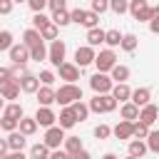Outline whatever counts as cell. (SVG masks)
<instances>
[{
    "mask_svg": "<svg viewBox=\"0 0 159 159\" xmlns=\"http://www.w3.org/2000/svg\"><path fill=\"white\" fill-rule=\"evenodd\" d=\"M2 114H5V117H12V119H20V117L25 114V109H22L20 102H10V104L2 107Z\"/></svg>",
    "mask_w": 159,
    "mask_h": 159,
    "instance_id": "f546056e",
    "label": "cell"
},
{
    "mask_svg": "<svg viewBox=\"0 0 159 159\" xmlns=\"http://www.w3.org/2000/svg\"><path fill=\"white\" fill-rule=\"evenodd\" d=\"M25 144H27V137H25L20 129L7 132V147H10V152H22V149H25Z\"/></svg>",
    "mask_w": 159,
    "mask_h": 159,
    "instance_id": "9a60e30c",
    "label": "cell"
},
{
    "mask_svg": "<svg viewBox=\"0 0 159 159\" xmlns=\"http://www.w3.org/2000/svg\"><path fill=\"white\" fill-rule=\"evenodd\" d=\"M72 107V112H75V117H77V122H84L87 117H89V107L82 102V99H77V102H72L70 104Z\"/></svg>",
    "mask_w": 159,
    "mask_h": 159,
    "instance_id": "4dcf8cb0",
    "label": "cell"
},
{
    "mask_svg": "<svg viewBox=\"0 0 159 159\" xmlns=\"http://www.w3.org/2000/svg\"><path fill=\"white\" fill-rule=\"evenodd\" d=\"M92 65L97 67V72H109V70L117 65V55H114V50H112V47L99 50V52L94 55V62H92Z\"/></svg>",
    "mask_w": 159,
    "mask_h": 159,
    "instance_id": "277c9868",
    "label": "cell"
},
{
    "mask_svg": "<svg viewBox=\"0 0 159 159\" xmlns=\"http://www.w3.org/2000/svg\"><path fill=\"white\" fill-rule=\"evenodd\" d=\"M107 75L112 77V82H127L132 72H129V67H127V65H119V62H117V65H114V67H112Z\"/></svg>",
    "mask_w": 159,
    "mask_h": 159,
    "instance_id": "44dd1931",
    "label": "cell"
},
{
    "mask_svg": "<svg viewBox=\"0 0 159 159\" xmlns=\"http://www.w3.org/2000/svg\"><path fill=\"white\" fill-rule=\"evenodd\" d=\"M119 42H122V32L119 30H104V45L119 47Z\"/></svg>",
    "mask_w": 159,
    "mask_h": 159,
    "instance_id": "e575fe53",
    "label": "cell"
},
{
    "mask_svg": "<svg viewBox=\"0 0 159 159\" xmlns=\"http://www.w3.org/2000/svg\"><path fill=\"white\" fill-rule=\"evenodd\" d=\"M17 122H20V119H12V117H5V114H2V119H0V129H5V132H15V129H17Z\"/></svg>",
    "mask_w": 159,
    "mask_h": 159,
    "instance_id": "ee69618b",
    "label": "cell"
},
{
    "mask_svg": "<svg viewBox=\"0 0 159 159\" xmlns=\"http://www.w3.org/2000/svg\"><path fill=\"white\" fill-rule=\"evenodd\" d=\"M47 7L52 12H60V10H67V0H47Z\"/></svg>",
    "mask_w": 159,
    "mask_h": 159,
    "instance_id": "7dc6e473",
    "label": "cell"
},
{
    "mask_svg": "<svg viewBox=\"0 0 159 159\" xmlns=\"http://www.w3.org/2000/svg\"><path fill=\"white\" fill-rule=\"evenodd\" d=\"M37 42H42V37H40V30H35V27H30V30H25L22 32V45L30 50L32 45H37Z\"/></svg>",
    "mask_w": 159,
    "mask_h": 159,
    "instance_id": "4316f807",
    "label": "cell"
},
{
    "mask_svg": "<svg viewBox=\"0 0 159 159\" xmlns=\"http://www.w3.org/2000/svg\"><path fill=\"white\" fill-rule=\"evenodd\" d=\"M147 134H149V127L142 124L139 119H134L132 122V139H147Z\"/></svg>",
    "mask_w": 159,
    "mask_h": 159,
    "instance_id": "d6a6232c",
    "label": "cell"
},
{
    "mask_svg": "<svg viewBox=\"0 0 159 159\" xmlns=\"http://www.w3.org/2000/svg\"><path fill=\"white\" fill-rule=\"evenodd\" d=\"M50 152H52V149H50L45 142H37V144L30 147V159H47Z\"/></svg>",
    "mask_w": 159,
    "mask_h": 159,
    "instance_id": "484cf974",
    "label": "cell"
},
{
    "mask_svg": "<svg viewBox=\"0 0 159 159\" xmlns=\"http://www.w3.org/2000/svg\"><path fill=\"white\" fill-rule=\"evenodd\" d=\"M142 124H147V127H152L157 119H159V107L157 104H144V107H139V117H137Z\"/></svg>",
    "mask_w": 159,
    "mask_h": 159,
    "instance_id": "30bf717a",
    "label": "cell"
},
{
    "mask_svg": "<svg viewBox=\"0 0 159 159\" xmlns=\"http://www.w3.org/2000/svg\"><path fill=\"white\" fill-rule=\"evenodd\" d=\"M65 55H67V45H65V40H52L50 47H47V60H50L55 67H60V65L65 62Z\"/></svg>",
    "mask_w": 159,
    "mask_h": 159,
    "instance_id": "8992f818",
    "label": "cell"
},
{
    "mask_svg": "<svg viewBox=\"0 0 159 159\" xmlns=\"http://www.w3.org/2000/svg\"><path fill=\"white\" fill-rule=\"evenodd\" d=\"M47 159H67V152H65V149H52Z\"/></svg>",
    "mask_w": 159,
    "mask_h": 159,
    "instance_id": "f5cc1de1",
    "label": "cell"
},
{
    "mask_svg": "<svg viewBox=\"0 0 159 159\" xmlns=\"http://www.w3.org/2000/svg\"><path fill=\"white\" fill-rule=\"evenodd\" d=\"M80 25H82V27H87V30H89V27H97V25H99V15H97V12H92V10H84V17H82V22H80Z\"/></svg>",
    "mask_w": 159,
    "mask_h": 159,
    "instance_id": "8d00e7d4",
    "label": "cell"
},
{
    "mask_svg": "<svg viewBox=\"0 0 159 159\" xmlns=\"http://www.w3.org/2000/svg\"><path fill=\"white\" fill-rule=\"evenodd\" d=\"M12 47V32L10 30H0V52Z\"/></svg>",
    "mask_w": 159,
    "mask_h": 159,
    "instance_id": "ab89813d",
    "label": "cell"
},
{
    "mask_svg": "<svg viewBox=\"0 0 159 159\" xmlns=\"http://www.w3.org/2000/svg\"><path fill=\"white\" fill-rule=\"evenodd\" d=\"M137 45H139V37H137V35H132V32L122 35V42H119V47H122L124 52H134V50H137Z\"/></svg>",
    "mask_w": 159,
    "mask_h": 159,
    "instance_id": "83f0119b",
    "label": "cell"
},
{
    "mask_svg": "<svg viewBox=\"0 0 159 159\" xmlns=\"http://www.w3.org/2000/svg\"><path fill=\"white\" fill-rule=\"evenodd\" d=\"M35 122H37V127H52L55 122H57V114L52 112V107H37V112H35Z\"/></svg>",
    "mask_w": 159,
    "mask_h": 159,
    "instance_id": "8fae6325",
    "label": "cell"
},
{
    "mask_svg": "<svg viewBox=\"0 0 159 159\" xmlns=\"http://www.w3.org/2000/svg\"><path fill=\"white\" fill-rule=\"evenodd\" d=\"M12 2H27V0H12Z\"/></svg>",
    "mask_w": 159,
    "mask_h": 159,
    "instance_id": "680465c9",
    "label": "cell"
},
{
    "mask_svg": "<svg viewBox=\"0 0 159 159\" xmlns=\"http://www.w3.org/2000/svg\"><path fill=\"white\" fill-rule=\"evenodd\" d=\"M57 70H60V80H65V82H77V80H80V67H77L75 62H67V60H65Z\"/></svg>",
    "mask_w": 159,
    "mask_h": 159,
    "instance_id": "7c38bea8",
    "label": "cell"
},
{
    "mask_svg": "<svg viewBox=\"0 0 159 159\" xmlns=\"http://www.w3.org/2000/svg\"><path fill=\"white\" fill-rule=\"evenodd\" d=\"M37 80H40V84H50V87H52L57 77H55V72H52V70H42V72L37 75Z\"/></svg>",
    "mask_w": 159,
    "mask_h": 159,
    "instance_id": "7bdbcfd3",
    "label": "cell"
},
{
    "mask_svg": "<svg viewBox=\"0 0 159 159\" xmlns=\"http://www.w3.org/2000/svg\"><path fill=\"white\" fill-rule=\"evenodd\" d=\"M0 94H2L5 99H17V97H20V84H17V77H12V80H7L5 84H0Z\"/></svg>",
    "mask_w": 159,
    "mask_h": 159,
    "instance_id": "ac0fdd59",
    "label": "cell"
},
{
    "mask_svg": "<svg viewBox=\"0 0 159 159\" xmlns=\"http://www.w3.org/2000/svg\"><path fill=\"white\" fill-rule=\"evenodd\" d=\"M30 60H35V62H42V60H47V47H45V40L30 47Z\"/></svg>",
    "mask_w": 159,
    "mask_h": 159,
    "instance_id": "f1b7e54d",
    "label": "cell"
},
{
    "mask_svg": "<svg viewBox=\"0 0 159 159\" xmlns=\"http://www.w3.org/2000/svg\"><path fill=\"white\" fill-rule=\"evenodd\" d=\"M7 52H10L12 65H17V67H25V65H27V60H30V50H27L22 42H12V47H10Z\"/></svg>",
    "mask_w": 159,
    "mask_h": 159,
    "instance_id": "ba28073f",
    "label": "cell"
},
{
    "mask_svg": "<svg viewBox=\"0 0 159 159\" xmlns=\"http://www.w3.org/2000/svg\"><path fill=\"white\" fill-rule=\"evenodd\" d=\"M27 5H30L32 12H42L47 7V0H27Z\"/></svg>",
    "mask_w": 159,
    "mask_h": 159,
    "instance_id": "681fc988",
    "label": "cell"
},
{
    "mask_svg": "<svg viewBox=\"0 0 159 159\" xmlns=\"http://www.w3.org/2000/svg\"><path fill=\"white\" fill-rule=\"evenodd\" d=\"M47 22H52V20H50L45 12H35V15H32V27H35V30H42Z\"/></svg>",
    "mask_w": 159,
    "mask_h": 159,
    "instance_id": "60d3db41",
    "label": "cell"
},
{
    "mask_svg": "<svg viewBox=\"0 0 159 159\" xmlns=\"http://www.w3.org/2000/svg\"><path fill=\"white\" fill-rule=\"evenodd\" d=\"M127 152H129V157H134V159H142V157H144L149 149H147V142H144V139H132Z\"/></svg>",
    "mask_w": 159,
    "mask_h": 159,
    "instance_id": "cb8c5ba5",
    "label": "cell"
},
{
    "mask_svg": "<svg viewBox=\"0 0 159 159\" xmlns=\"http://www.w3.org/2000/svg\"><path fill=\"white\" fill-rule=\"evenodd\" d=\"M57 122H60V127H62V129H72V127L77 124V117H75L72 107H62V109H60V114H57Z\"/></svg>",
    "mask_w": 159,
    "mask_h": 159,
    "instance_id": "e0dca14e",
    "label": "cell"
},
{
    "mask_svg": "<svg viewBox=\"0 0 159 159\" xmlns=\"http://www.w3.org/2000/svg\"><path fill=\"white\" fill-rule=\"evenodd\" d=\"M124 159H134V157H129V154H127V157H124Z\"/></svg>",
    "mask_w": 159,
    "mask_h": 159,
    "instance_id": "91938a15",
    "label": "cell"
},
{
    "mask_svg": "<svg viewBox=\"0 0 159 159\" xmlns=\"http://www.w3.org/2000/svg\"><path fill=\"white\" fill-rule=\"evenodd\" d=\"M10 152V147H7V139H0V157H5Z\"/></svg>",
    "mask_w": 159,
    "mask_h": 159,
    "instance_id": "11a10c76",
    "label": "cell"
},
{
    "mask_svg": "<svg viewBox=\"0 0 159 159\" xmlns=\"http://www.w3.org/2000/svg\"><path fill=\"white\" fill-rule=\"evenodd\" d=\"M112 134H114L117 139H132V122H127V119H119V124L112 129Z\"/></svg>",
    "mask_w": 159,
    "mask_h": 159,
    "instance_id": "d4e9b609",
    "label": "cell"
},
{
    "mask_svg": "<svg viewBox=\"0 0 159 159\" xmlns=\"http://www.w3.org/2000/svg\"><path fill=\"white\" fill-rule=\"evenodd\" d=\"M77 99H82V87H77L75 82H65L60 84V89H55V102L62 107H70Z\"/></svg>",
    "mask_w": 159,
    "mask_h": 159,
    "instance_id": "6da1fadb",
    "label": "cell"
},
{
    "mask_svg": "<svg viewBox=\"0 0 159 159\" xmlns=\"http://www.w3.org/2000/svg\"><path fill=\"white\" fill-rule=\"evenodd\" d=\"M89 87L94 89V94H107V92H112L114 82H112V77L107 72H94L89 77Z\"/></svg>",
    "mask_w": 159,
    "mask_h": 159,
    "instance_id": "5b68a950",
    "label": "cell"
},
{
    "mask_svg": "<svg viewBox=\"0 0 159 159\" xmlns=\"http://www.w3.org/2000/svg\"><path fill=\"white\" fill-rule=\"evenodd\" d=\"M35 97H37V107H52L55 104V89L50 84H40Z\"/></svg>",
    "mask_w": 159,
    "mask_h": 159,
    "instance_id": "5bb4252c",
    "label": "cell"
},
{
    "mask_svg": "<svg viewBox=\"0 0 159 159\" xmlns=\"http://www.w3.org/2000/svg\"><path fill=\"white\" fill-rule=\"evenodd\" d=\"M12 7H15V2H12V0H0V15H10V12H12Z\"/></svg>",
    "mask_w": 159,
    "mask_h": 159,
    "instance_id": "f907efd6",
    "label": "cell"
},
{
    "mask_svg": "<svg viewBox=\"0 0 159 159\" xmlns=\"http://www.w3.org/2000/svg\"><path fill=\"white\" fill-rule=\"evenodd\" d=\"M109 134H112V127H107V124H97L94 127V137L97 139H107Z\"/></svg>",
    "mask_w": 159,
    "mask_h": 159,
    "instance_id": "bcb514c9",
    "label": "cell"
},
{
    "mask_svg": "<svg viewBox=\"0 0 159 159\" xmlns=\"http://www.w3.org/2000/svg\"><path fill=\"white\" fill-rule=\"evenodd\" d=\"M94 47H89V45H82V47H77L75 50V65L82 70V67H87V65H92L94 62Z\"/></svg>",
    "mask_w": 159,
    "mask_h": 159,
    "instance_id": "9c48e42d",
    "label": "cell"
},
{
    "mask_svg": "<svg viewBox=\"0 0 159 159\" xmlns=\"http://www.w3.org/2000/svg\"><path fill=\"white\" fill-rule=\"evenodd\" d=\"M62 147H65V152H67V154H75V152L84 149V147H82V139H80V137H65Z\"/></svg>",
    "mask_w": 159,
    "mask_h": 159,
    "instance_id": "1f68e13d",
    "label": "cell"
},
{
    "mask_svg": "<svg viewBox=\"0 0 159 159\" xmlns=\"http://www.w3.org/2000/svg\"><path fill=\"white\" fill-rule=\"evenodd\" d=\"M17 129L25 134V137H32L35 132H37V122H35V117H20V122H17Z\"/></svg>",
    "mask_w": 159,
    "mask_h": 159,
    "instance_id": "7402d4cb",
    "label": "cell"
},
{
    "mask_svg": "<svg viewBox=\"0 0 159 159\" xmlns=\"http://www.w3.org/2000/svg\"><path fill=\"white\" fill-rule=\"evenodd\" d=\"M102 159H119L117 154H112V152H107V154H102Z\"/></svg>",
    "mask_w": 159,
    "mask_h": 159,
    "instance_id": "9f6ffc18",
    "label": "cell"
},
{
    "mask_svg": "<svg viewBox=\"0 0 159 159\" xmlns=\"http://www.w3.org/2000/svg\"><path fill=\"white\" fill-rule=\"evenodd\" d=\"M149 32L159 35V5H157V7H154V12H152V20H149Z\"/></svg>",
    "mask_w": 159,
    "mask_h": 159,
    "instance_id": "f6af8a7d",
    "label": "cell"
},
{
    "mask_svg": "<svg viewBox=\"0 0 159 159\" xmlns=\"http://www.w3.org/2000/svg\"><path fill=\"white\" fill-rule=\"evenodd\" d=\"M2 107H5V97L0 94V109H2Z\"/></svg>",
    "mask_w": 159,
    "mask_h": 159,
    "instance_id": "6f0895ef",
    "label": "cell"
},
{
    "mask_svg": "<svg viewBox=\"0 0 159 159\" xmlns=\"http://www.w3.org/2000/svg\"><path fill=\"white\" fill-rule=\"evenodd\" d=\"M147 149L154 152V154H159V132H149L147 134Z\"/></svg>",
    "mask_w": 159,
    "mask_h": 159,
    "instance_id": "f35d334b",
    "label": "cell"
},
{
    "mask_svg": "<svg viewBox=\"0 0 159 159\" xmlns=\"http://www.w3.org/2000/svg\"><path fill=\"white\" fill-rule=\"evenodd\" d=\"M67 159H92V154H89L87 149H80V152H75V154H67Z\"/></svg>",
    "mask_w": 159,
    "mask_h": 159,
    "instance_id": "816d5d0a",
    "label": "cell"
},
{
    "mask_svg": "<svg viewBox=\"0 0 159 159\" xmlns=\"http://www.w3.org/2000/svg\"><path fill=\"white\" fill-rule=\"evenodd\" d=\"M117 104H119V102L107 92V94H94L87 107H89V112H94V114H107V112H114Z\"/></svg>",
    "mask_w": 159,
    "mask_h": 159,
    "instance_id": "7a4b0ae2",
    "label": "cell"
},
{
    "mask_svg": "<svg viewBox=\"0 0 159 159\" xmlns=\"http://www.w3.org/2000/svg\"><path fill=\"white\" fill-rule=\"evenodd\" d=\"M52 22L57 27H67L72 20H70V10H60V12H52Z\"/></svg>",
    "mask_w": 159,
    "mask_h": 159,
    "instance_id": "d590c367",
    "label": "cell"
},
{
    "mask_svg": "<svg viewBox=\"0 0 159 159\" xmlns=\"http://www.w3.org/2000/svg\"><path fill=\"white\" fill-rule=\"evenodd\" d=\"M0 159H30V157H25L22 152H7V154L0 157Z\"/></svg>",
    "mask_w": 159,
    "mask_h": 159,
    "instance_id": "db71d44e",
    "label": "cell"
},
{
    "mask_svg": "<svg viewBox=\"0 0 159 159\" xmlns=\"http://www.w3.org/2000/svg\"><path fill=\"white\" fill-rule=\"evenodd\" d=\"M87 45H89V47H99V45H104V30H102L99 25L87 30Z\"/></svg>",
    "mask_w": 159,
    "mask_h": 159,
    "instance_id": "ffe728a7",
    "label": "cell"
},
{
    "mask_svg": "<svg viewBox=\"0 0 159 159\" xmlns=\"http://www.w3.org/2000/svg\"><path fill=\"white\" fill-rule=\"evenodd\" d=\"M117 102H129V97H132V89H129V84L127 82H114V87H112V92H109Z\"/></svg>",
    "mask_w": 159,
    "mask_h": 159,
    "instance_id": "d6986e66",
    "label": "cell"
},
{
    "mask_svg": "<svg viewBox=\"0 0 159 159\" xmlns=\"http://www.w3.org/2000/svg\"><path fill=\"white\" fill-rule=\"evenodd\" d=\"M89 10L92 12H97V15H102V12H107L109 10V0H89Z\"/></svg>",
    "mask_w": 159,
    "mask_h": 159,
    "instance_id": "b9f144b4",
    "label": "cell"
},
{
    "mask_svg": "<svg viewBox=\"0 0 159 159\" xmlns=\"http://www.w3.org/2000/svg\"><path fill=\"white\" fill-rule=\"evenodd\" d=\"M127 12H129L134 20H139V22H149L154 7H152L147 0H129V10H127Z\"/></svg>",
    "mask_w": 159,
    "mask_h": 159,
    "instance_id": "3957f363",
    "label": "cell"
},
{
    "mask_svg": "<svg viewBox=\"0 0 159 159\" xmlns=\"http://www.w3.org/2000/svg\"><path fill=\"white\" fill-rule=\"evenodd\" d=\"M109 10L117 15H124L129 10V0H109Z\"/></svg>",
    "mask_w": 159,
    "mask_h": 159,
    "instance_id": "74e56055",
    "label": "cell"
},
{
    "mask_svg": "<svg viewBox=\"0 0 159 159\" xmlns=\"http://www.w3.org/2000/svg\"><path fill=\"white\" fill-rule=\"evenodd\" d=\"M119 114H122V119H127V122H134V119L139 117V107H137L134 102H122V107H119Z\"/></svg>",
    "mask_w": 159,
    "mask_h": 159,
    "instance_id": "603a6c76",
    "label": "cell"
},
{
    "mask_svg": "<svg viewBox=\"0 0 159 159\" xmlns=\"http://www.w3.org/2000/svg\"><path fill=\"white\" fill-rule=\"evenodd\" d=\"M17 84H20V92H25V94H35V92L40 89V80H37L35 75H30V72H25V75L17 80Z\"/></svg>",
    "mask_w": 159,
    "mask_h": 159,
    "instance_id": "4fadbf2b",
    "label": "cell"
},
{
    "mask_svg": "<svg viewBox=\"0 0 159 159\" xmlns=\"http://www.w3.org/2000/svg\"><path fill=\"white\" fill-rule=\"evenodd\" d=\"M12 77H15V67H0V84H5Z\"/></svg>",
    "mask_w": 159,
    "mask_h": 159,
    "instance_id": "c3c4849f",
    "label": "cell"
},
{
    "mask_svg": "<svg viewBox=\"0 0 159 159\" xmlns=\"http://www.w3.org/2000/svg\"><path fill=\"white\" fill-rule=\"evenodd\" d=\"M50 149H60L62 147V142H65V129L60 127V124H52V127H47L45 129V139H42Z\"/></svg>",
    "mask_w": 159,
    "mask_h": 159,
    "instance_id": "52a82bcc",
    "label": "cell"
},
{
    "mask_svg": "<svg viewBox=\"0 0 159 159\" xmlns=\"http://www.w3.org/2000/svg\"><path fill=\"white\" fill-rule=\"evenodd\" d=\"M57 32H60V27H57L55 22H47V25H45V27L40 30V37H42V40H50V42H52V40H57Z\"/></svg>",
    "mask_w": 159,
    "mask_h": 159,
    "instance_id": "836d02e7",
    "label": "cell"
},
{
    "mask_svg": "<svg viewBox=\"0 0 159 159\" xmlns=\"http://www.w3.org/2000/svg\"><path fill=\"white\" fill-rule=\"evenodd\" d=\"M149 99H152V89H149V87H137V89H132V97H129V102H134L137 107H144V104H149Z\"/></svg>",
    "mask_w": 159,
    "mask_h": 159,
    "instance_id": "2e32d148",
    "label": "cell"
}]
</instances>
